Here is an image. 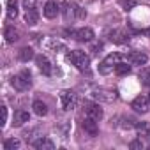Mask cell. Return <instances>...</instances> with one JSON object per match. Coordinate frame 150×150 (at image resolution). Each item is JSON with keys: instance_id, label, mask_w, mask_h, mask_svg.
Instances as JSON below:
<instances>
[{"instance_id": "2", "label": "cell", "mask_w": 150, "mask_h": 150, "mask_svg": "<svg viewBox=\"0 0 150 150\" xmlns=\"http://www.w3.org/2000/svg\"><path fill=\"white\" fill-rule=\"evenodd\" d=\"M13 87L20 92H25L32 87V76L28 71H21L20 74H16V76H13Z\"/></svg>"}, {"instance_id": "1", "label": "cell", "mask_w": 150, "mask_h": 150, "mask_svg": "<svg viewBox=\"0 0 150 150\" xmlns=\"http://www.w3.org/2000/svg\"><path fill=\"white\" fill-rule=\"evenodd\" d=\"M67 60L72 64V65H76L78 71L81 72H88L90 71V58L85 51L81 50H72L69 55H67Z\"/></svg>"}, {"instance_id": "21", "label": "cell", "mask_w": 150, "mask_h": 150, "mask_svg": "<svg viewBox=\"0 0 150 150\" xmlns=\"http://www.w3.org/2000/svg\"><path fill=\"white\" fill-rule=\"evenodd\" d=\"M20 145H21V143H20L18 138H9V139L4 141V148H6V150H18Z\"/></svg>"}, {"instance_id": "10", "label": "cell", "mask_w": 150, "mask_h": 150, "mask_svg": "<svg viewBox=\"0 0 150 150\" xmlns=\"http://www.w3.org/2000/svg\"><path fill=\"white\" fill-rule=\"evenodd\" d=\"M85 113L96 120H101L103 118V108L96 103H85Z\"/></svg>"}, {"instance_id": "12", "label": "cell", "mask_w": 150, "mask_h": 150, "mask_svg": "<svg viewBox=\"0 0 150 150\" xmlns=\"http://www.w3.org/2000/svg\"><path fill=\"white\" fill-rule=\"evenodd\" d=\"M74 39L80 41V42H90L94 39V30L88 28V27H83V28L76 30V37H74Z\"/></svg>"}, {"instance_id": "22", "label": "cell", "mask_w": 150, "mask_h": 150, "mask_svg": "<svg viewBox=\"0 0 150 150\" xmlns=\"http://www.w3.org/2000/svg\"><path fill=\"white\" fill-rule=\"evenodd\" d=\"M18 57H20L21 62H28L30 58H34V51H32V48H21Z\"/></svg>"}, {"instance_id": "30", "label": "cell", "mask_w": 150, "mask_h": 150, "mask_svg": "<svg viewBox=\"0 0 150 150\" xmlns=\"http://www.w3.org/2000/svg\"><path fill=\"white\" fill-rule=\"evenodd\" d=\"M92 50H94V53H99V50H103V44H101V42H99V44H94Z\"/></svg>"}, {"instance_id": "18", "label": "cell", "mask_w": 150, "mask_h": 150, "mask_svg": "<svg viewBox=\"0 0 150 150\" xmlns=\"http://www.w3.org/2000/svg\"><path fill=\"white\" fill-rule=\"evenodd\" d=\"M25 21H27L30 27L37 25V21H39V13H37L35 9H27V13H25Z\"/></svg>"}, {"instance_id": "20", "label": "cell", "mask_w": 150, "mask_h": 150, "mask_svg": "<svg viewBox=\"0 0 150 150\" xmlns=\"http://www.w3.org/2000/svg\"><path fill=\"white\" fill-rule=\"evenodd\" d=\"M32 108H34V113H35V115H39V117H44V115L48 113V106H46L42 101H34Z\"/></svg>"}, {"instance_id": "31", "label": "cell", "mask_w": 150, "mask_h": 150, "mask_svg": "<svg viewBox=\"0 0 150 150\" xmlns=\"http://www.w3.org/2000/svg\"><path fill=\"white\" fill-rule=\"evenodd\" d=\"M146 136H148V139H150V131H148V134H146Z\"/></svg>"}, {"instance_id": "24", "label": "cell", "mask_w": 150, "mask_h": 150, "mask_svg": "<svg viewBox=\"0 0 150 150\" xmlns=\"http://www.w3.org/2000/svg\"><path fill=\"white\" fill-rule=\"evenodd\" d=\"M115 72L118 74V76L129 74V72H131V65H127L125 62H118V64H117V67H115Z\"/></svg>"}, {"instance_id": "19", "label": "cell", "mask_w": 150, "mask_h": 150, "mask_svg": "<svg viewBox=\"0 0 150 150\" xmlns=\"http://www.w3.org/2000/svg\"><path fill=\"white\" fill-rule=\"evenodd\" d=\"M18 16V0H9L7 2V18L14 20Z\"/></svg>"}, {"instance_id": "16", "label": "cell", "mask_w": 150, "mask_h": 150, "mask_svg": "<svg viewBox=\"0 0 150 150\" xmlns=\"http://www.w3.org/2000/svg\"><path fill=\"white\" fill-rule=\"evenodd\" d=\"M146 60H148V57H146L145 53H141V51H132V53L129 55V62H131L132 65H145Z\"/></svg>"}, {"instance_id": "7", "label": "cell", "mask_w": 150, "mask_h": 150, "mask_svg": "<svg viewBox=\"0 0 150 150\" xmlns=\"http://www.w3.org/2000/svg\"><path fill=\"white\" fill-rule=\"evenodd\" d=\"M131 106H132V110L138 111V113H146L148 108H150V99H148L146 96H138V97L132 101Z\"/></svg>"}, {"instance_id": "11", "label": "cell", "mask_w": 150, "mask_h": 150, "mask_svg": "<svg viewBox=\"0 0 150 150\" xmlns=\"http://www.w3.org/2000/svg\"><path fill=\"white\" fill-rule=\"evenodd\" d=\"M35 62H37L39 71L44 74V76H51V62H50L44 55H39V57L35 58Z\"/></svg>"}, {"instance_id": "27", "label": "cell", "mask_w": 150, "mask_h": 150, "mask_svg": "<svg viewBox=\"0 0 150 150\" xmlns=\"http://www.w3.org/2000/svg\"><path fill=\"white\" fill-rule=\"evenodd\" d=\"M0 113H2V118H0V125H6V122H7V108L6 106H0Z\"/></svg>"}, {"instance_id": "5", "label": "cell", "mask_w": 150, "mask_h": 150, "mask_svg": "<svg viewBox=\"0 0 150 150\" xmlns=\"http://www.w3.org/2000/svg\"><path fill=\"white\" fill-rule=\"evenodd\" d=\"M60 103H62V108H64L65 111L74 110V108H76V104H78V96H76V92H74V90H62V94H60Z\"/></svg>"}, {"instance_id": "26", "label": "cell", "mask_w": 150, "mask_h": 150, "mask_svg": "<svg viewBox=\"0 0 150 150\" xmlns=\"http://www.w3.org/2000/svg\"><path fill=\"white\" fill-rule=\"evenodd\" d=\"M136 129H138V132H141V134H148V131H150V127H148V124H146V122L136 124Z\"/></svg>"}, {"instance_id": "15", "label": "cell", "mask_w": 150, "mask_h": 150, "mask_svg": "<svg viewBox=\"0 0 150 150\" xmlns=\"http://www.w3.org/2000/svg\"><path fill=\"white\" fill-rule=\"evenodd\" d=\"M32 145H34L37 150H53V148H55V143H53L50 138H42V136H41L39 139H35Z\"/></svg>"}, {"instance_id": "28", "label": "cell", "mask_w": 150, "mask_h": 150, "mask_svg": "<svg viewBox=\"0 0 150 150\" xmlns=\"http://www.w3.org/2000/svg\"><path fill=\"white\" fill-rule=\"evenodd\" d=\"M37 0H23V7L25 9H35Z\"/></svg>"}, {"instance_id": "13", "label": "cell", "mask_w": 150, "mask_h": 150, "mask_svg": "<svg viewBox=\"0 0 150 150\" xmlns=\"http://www.w3.org/2000/svg\"><path fill=\"white\" fill-rule=\"evenodd\" d=\"M14 122V127H20V125H23V124H27V122H30V115H28V111H25V110H18V111H14V118H13Z\"/></svg>"}, {"instance_id": "29", "label": "cell", "mask_w": 150, "mask_h": 150, "mask_svg": "<svg viewBox=\"0 0 150 150\" xmlns=\"http://www.w3.org/2000/svg\"><path fill=\"white\" fill-rule=\"evenodd\" d=\"M129 148H143V143H141V139H134V141H131L129 143Z\"/></svg>"}, {"instance_id": "25", "label": "cell", "mask_w": 150, "mask_h": 150, "mask_svg": "<svg viewBox=\"0 0 150 150\" xmlns=\"http://www.w3.org/2000/svg\"><path fill=\"white\" fill-rule=\"evenodd\" d=\"M118 4H120L122 9L131 11V9H134V6H136V0H118Z\"/></svg>"}, {"instance_id": "4", "label": "cell", "mask_w": 150, "mask_h": 150, "mask_svg": "<svg viewBox=\"0 0 150 150\" xmlns=\"http://www.w3.org/2000/svg\"><path fill=\"white\" fill-rule=\"evenodd\" d=\"M118 62H120V53H110V55L99 64V72H101V74H110V72H113Z\"/></svg>"}, {"instance_id": "32", "label": "cell", "mask_w": 150, "mask_h": 150, "mask_svg": "<svg viewBox=\"0 0 150 150\" xmlns=\"http://www.w3.org/2000/svg\"><path fill=\"white\" fill-rule=\"evenodd\" d=\"M148 99H150V94H148Z\"/></svg>"}, {"instance_id": "9", "label": "cell", "mask_w": 150, "mask_h": 150, "mask_svg": "<svg viewBox=\"0 0 150 150\" xmlns=\"http://www.w3.org/2000/svg\"><path fill=\"white\" fill-rule=\"evenodd\" d=\"M83 129H85V132L88 134V136H97V132H99V127H97V120L96 118H92V117H85V120H83Z\"/></svg>"}, {"instance_id": "14", "label": "cell", "mask_w": 150, "mask_h": 150, "mask_svg": "<svg viewBox=\"0 0 150 150\" xmlns=\"http://www.w3.org/2000/svg\"><path fill=\"white\" fill-rule=\"evenodd\" d=\"M58 4L55 2V0H48L46 2V6H44V16L46 18H50V20H53L57 14H58Z\"/></svg>"}, {"instance_id": "6", "label": "cell", "mask_w": 150, "mask_h": 150, "mask_svg": "<svg viewBox=\"0 0 150 150\" xmlns=\"http://www.w3.org/2000/svg\"><path fill=\"white\" fill-rule=\"evenodd\" d=\"M108 37H110V41L115 42V44H124V42L129 39V34H127L125 28H113V30H110Z\"/></svg>"}, {"instance_id": "17", "label": "cell", "mask_w": 150, "mask_h": 150, "mask_svg": "<svg viewBox=\"0 0 150 150\" xmlns=\"http://www.w3.org/2000/svg\"><path fill=\"white\" fill-rule=\"evenodd\" d=\"M4 37H6V41L7 42H16L18 39H20V32L14 28V27H6V30H4Z\"/></svg>"}, {"instance_id": "23", "label": "cell", "mask_w": 150, "mask_h": 150, "mask_svg": "<svg viewBox=\"0 0 150 150\" xmlns=\"http://www.w3.org/2000/svg\"><path fill=\"white\" fill-rule=\"evenodd\" d=\"M139 80L145 87H150V67H143L139 72Z\"/></svg>"}, {"instance_id": "8", "label": "cell", "mask_w": 150, "mask_h": 150, "mask_svg": "<svg viewBox=\"0 0 150 150\" xmlns=\"http://www.w3.org/2000/svg\"><path fill=\"white\" fill-rule=\"evenodd\" d=\"M94 97L99 99V101L111 103V101L117 99V92H115V90H110V88H96V90H94Z\"/></svg>"}, {"instance_id": "3", "label": "cell", "mask_w": 150, "mask_h": 150, "mask_svg": "<svg viewBox=\"0 0 150 150\" xmlns=\"http://www.w3.org/2000/svg\"><path fill=\"white\" fill-rule=\"evenodd\" d=\"M62 13H64V20H65L67 23L74 21L76 18H85V16H87V13H85L83 9H80L76 4H65L64 9H62Z\"/></svg>"}]
</instances>
